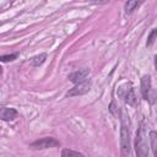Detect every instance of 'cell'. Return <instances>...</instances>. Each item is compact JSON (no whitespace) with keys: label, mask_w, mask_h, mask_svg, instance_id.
Wrapping results in <instances>:
<instances>
[{"label":"cell","mask_w":157,"mask_h":157,"mask_svg":"<svg viewBox=\"0 0 157 157\" xmlns=\"http://www.w3.org/2000/svg\"><path fill=\"white\" fill-rule=\"evenodd\" d=\"M61 157H85V156L78 151H74V150H70V148H64L61 151Z\"/></svg>","instance_id":"cell-12"},{"label":"cell","mask_w":157,"mask_h":157,"mask_svg":"<svg viewBox=\"0 0 157 157\" xmlns=\"http://www.w3.org/2000/svg\"><path fill=\"white\" fill-rule=\"evenodd\" d=\"M152 92V85H151V76L150 75H144L141 77V94L145 101H150L153 103V98L151 97Z\"/></svg>","instance_id":"cell-6"},{"label":"cell","mask_w":157,"mask_h":157,"mask_svg":"<svg viewBox=\"0 0 157 157\" xmlns=\"http://www.w3.org/2000/svg\"><path fill=\"white\" fill-rule=\"evenodd\" d=\"M109 112L114 115V117H117V115H119L120 114V112H119V108L115 105V102H112L110 104H109Z\"/></svg>","instance_id":"cell-15"},{"label":"cell","mask_w":157,"mask_h":157,"mask_svg":"<svg viewBox=\"0 0 157 157\" xmlns=\"http://www.w3.org/2000/svg\"><path fill=\"white\" fill-rule=\"evenodd\" d=\"M90 72H91V70H90L88 67H82V69H78V70L71 72L67 78H69L72 83L77 85V83H81V82L86 81V80H87V76L90 75Z\"/></svg>","instance_id":"cell-7"},{"label":"cell","mask_w":157,"mask_h":157,"mask_svg":"<svg viewBox=\"0 0 157 157\" xmlns=\"http://www.w3.org/2000/svg\"><path fill=\"white\" fill-rule=\"evenodd\" d=\"M117 93H118V96H119L120 98L124 99V102H125L128 105H131V107L136 105L137 98H136L135 91H134V88H132V86H131L130 82H126V83H124L123 86H120V87L118 88V92H117Z\"/></svg>","instance_id":"cell-3"},{"label":"cell","mask_w":157,"mask_h":157,"mask_svg":"<svg viewBox=\"0 0 157 157\" xmlns=\"http://www.w3.org/2000/svg\"><path fill=\"white\" fill-rule=\"evenodd\" d=\"M18 56L17 53H13V54H6V55H0V63H10V61H13L16 60Z\"/></svg>","instance_id":"cell-13"},{"label":"cell","mask_w":157,"mask_h":157,"mask_svg":"<svg viewBox=\"0 0 157 157\" xmlns=\"http://www.w3.org/2000/svg\"><path fill=\"white\" fill-rule=\"evenodd\" d=\"M45 59H47V54H45V53H42V54H38V55H36V56L31 58L29 63H31V65H32V66L37 67V66L42 65V64L45 61Z\"/></svg>","instance_id":"cell-9"},{"label":"cell","mask_w":157,"mask_h":157,"mask_svg":"<svg viewBox=\"0 0 157 157\" xmlns=\"http://www.w3.org/2000/svg\"><path fill=\"white\" fill-rule=\"evenodd\" d=\"M140 1H136V0H131V1H126L124 4V10H125V13H131L136 10V7L140 6Z\"/></svg>","instance_id":"cell-10"},{"label":"cell","mask_w":157,"mask_h":157,"mask_svg":"<svg viewBox=\"0 0 157 157\" xmlns=\"http://www.w3.org/2000/svg\"><path fill=\"white\" fill-rule=\"evenodd\" d=\"M92 87V81L91 80H86L81 83H77L72 88H70L67 92H66V97L67 98H71V97H76V96H82L85 93H87Z\"/></svg>","instance_id":"cell-5"},{"label":"cell","mask_w":157,"mask_h":157,"mask_svg":"<svg viewBox=\"0 0 157 157\" xmlns=\"http://www.w3.org/2000/svg\"><path fill=\"white\" fill-rule=\"evenodd\" d=\"M150 137V142H151V150L153 153V157H156V147H157V134L155 130H151L148 134Z\"/></svg>","instance_id":"cell-11"},{"label":"cell","mask_w":157,"mask_h":157,"mask_svg":"<svg viewBox=\"0 0 157 157\" xmlns=\"http://www.w3.org/2000/svg\"><path fill=\"white\" fill-rule=\"evenodd\" d=\"M58 146H60V142L53 136H44L29 144V148L32 150H44V148H52V147H58Z\"/></svg>","instance_id":"cell-4"},{"label":"cell","mask_w":157,"mask_h":157,"mask_svg":"<svg viewBox=\"0 0 157 157\" xmlns=\"http://www.w3.org/2000/svg\"><path fill=\"white\" fill-rule=\"evenodd\" d=\"M156 37H157V29L156 28H153L152 31H151V33H150V36H148V38H147V42H146V45L150 48V47H152V44L155 43V40H156Z\"/></svg>","instance_id":"cell-14"},{"label":"cell","mask_w":157,"mask_h":157,"mask_svg":"<svg viewBox=\"0 0 157 157\" xmlns=\"http://www.w3.org/2000/svg\"><path fill=\"white\" fill-rule=\"evenodd\" d=\"M130 123L129 117L121 112L120 113V153L121 157H129L130 155Z\"/></svg>","instance_id":"cell-1"},{"label":"cell","mask_w":157,"mask_h":157,"mask_svg":"<svg viewBox=\"0 0 157 157\" xmlns=\"http://www.w3.org/2000/svg\"><path fill=\"white\" fill-rule=\"evenodd\" d=\"M18 117V112L11 107H1L0 108V120L2 121H12Z\"/></svg>","instance_id":"cell-8"},{"label":"cell","mask_w":157,"mask_h":157,"mask_svg":"<svg viewBox=\"0 0 157 157\" xmlns=\"http://www.w3.org/2000/svg\"><path fill=\"white\" fill-rule=\"evenodd\" d=\"M135 152L137 157H147L148 156V146H147V135L145 124L141 123L135 137Z\"/></svg>","instance_id":"cell-2"}]
</instances>
